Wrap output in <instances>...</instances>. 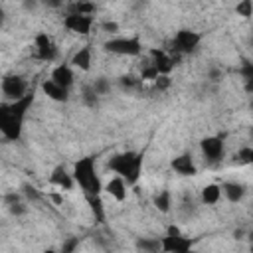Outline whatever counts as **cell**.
<instances>
[{
  "instance_id": "cell-1",
  "label": "cell",
  "mask_w": 253,
  "mask_h": 253,
  "mask_svg": "<svg viewBox=\"0 0 253 253\" xmlns=\"http://www.w3.org/2000/svg\"><path fill=\"white\" fill-rule=\"evenodd\" d=\"M34 103V93L30 91L26 97L10 103H0V134L6 140H18L22 136L24 119L28 109Z\"/></svg>"
},
{
  "instance_id": "cell-2",
  "label": "cell",
  "mask_w": 253,
  "mask_h": 253,
  "mask_svg": "<svg viewBox=\"0 0 253 253\" xmlns=\"http://www.w3.org/2000/svg\"><path fill=\"white\" fill-rule=\"evenodd\" d=\"M109 168L119 174V178H123L126 182V186H134L140 178V170H142V152H134V150H126L121 154H115L109 160Z\"/></svg>"
},
{
  "instance_id": "cell-3",
  "label": "cell",
  "mask_w": 253,
  "mask_h": 253,
  "mask_svg": "<svg viewBox=\"0 0 253 253\" xmlns=\"http://www.w3.org/2000/svg\"><path fill=\"white\" fill-rule=\"evenodd\" d=\"M73 182L79 184V188L85 192V196H101V180L97 176L95 170V158L93 156H85L79 158L73 166Z\"/></svg>"
},
{
  "instance_id": "cell-4",
  "label": "cell",
  "mask_w": 253,
  "mask_h": 253,
  "mask_svg": "<svg viewBox=\"0 0 253 253\" xmlns=\"http://www.w3.org/2000/svg\"><path fill=\"white\" fill-rule=\"evenodd\" d=\"M103 49L109 51V53H115V55H128V57H134L142 51V43H140V38L138 36H117V38H109L105 43H103Z\"/></svg>"
},
{
  "instance_id": "cell-5",
  "label": "cell",
  "mask_w": 253,
  "mask_h": 253,
  "mask_svg": "<svg viewBox=\"0 0 253 253\" xmlns=\"http://www.w3.org/2000/svg\"><path fill=\"white\" fill-rule=\"evenodd\" d=\"M202 42V34L194 32V30H180L174 34L172 38V47H170V53L174 55H188V53H194L198 49Z\"/></svg>"
},
{
  "instance_id": "cell-6",
  "label": "cell",
  "mask_w": 253,
  "mask_h": 253,
  "mask_svg": "<svg viewBox=\"0 0 253 253\" xmlns=\"http://www.w3.org/2000/svg\"><path fill=\"white\" fill-rule=\"evenodd\" d=\"M0 89L10 101H18V99H22V97H26L30 93L28 91V81L18 73L4 75L2 81H0Z\"/></svg>"
},
{
  "instance_id": "cell-7",
  "label": "cell",
  "mask_w": 253,
  "mask_h": 253,
  "mask_svg": "<svg viewBox=\"0 0 253 253\" xmlns=\"http://www.w3.org/2000/svg\"><path fill=\"white\" fill-rule=\"evenodd\" d=\"M160 247L164 253H186L192 249V239L184 237L176 225H170L166 237L160 239Z\"/></svg>"
},
{
  "instance_id": "cell-8",
  "label": "cell",
  "mask_w": 253,
  "mask_h": 253,
  "mask_svg": "<svg viewBox=\"0 0 253 253\" xmlns=\"http://www.w3.org/2000/svg\"><path fill=\"white\" fill-rule=\"evenodd\" d=\"M34 55H36L40 61H47V63H51V61L57 59L59 49H57L55 42L49 38L47 32H40V34L36 36V40H34Z\"/></svg>"
},
{
  "instance_id": "cell-9",
  "label": "cell",
  "mask_w": 253,
  "mask_h": 253,
  "mask_svg": "<svg viewBox=\"0 0 253 253\" xmlns=\"http://www.w3.org/2000/svg\"><path fill=\"white\" fill-rule=\"evenodd\" d=\"M200 148H202L204 160H206L208 164H217V162H221V158H223V154H225L223 136H206V138L200 142Z\"/></svg>"
},
{
  "instance_id": "cell-10",
  "label": "cell",
  "mask_w": 253,
  "mask_h": 253,
  "mask_svg": "<svg viewBox=\"0 0 253 253\" xmlns=\"http://www.w3.org/2000/svg\"><path fill=\"white\" fill-rule=\"evenodd\" d=\"M180 61V55H174L170 51H164V49H152L150 51V65L158 71V75H168L174 65H178Z\"/></svg>"
},
{
  "instance_id": "cell-11",
  "label": "cell",
  "mask_w": 253,
  "mask_h": 253,
  "mask_svg": "<svg viewBox=\"0 0 253 253\" xmlns=\"http://www.w3.org/2000/svg\"><path fill=\"white\" fill-rule=\"evenodd\" d=\"M95 20L93 16H79V14H65L63 18V26L69 30V32H75V34H81V36H87L93 28Z\"/></svg>"
},
{
  "instance_id": "cell-12",
  "label": "cell",
  "mask_w": 253,
  "mask_h": 253,
  "mask_svg": "<svg viewBox=\"0 0 253 253\" xmlns=\"http://www.w3.org/2000/svg\"><path fill=\"white\" fill-rule=\"evenodd\" d=\"M49 79H51L55 85L63 87V89H71V85H73V81H75V75H73L71 65H67V63H59V65L53 67Z\"/></svg>"
},
{
  "instance_id": "cell-13",
  "label": "cell",
  "mask_w": 253,
  "mask_h": 253,
  "mask_svg": "<svg viewBox=\"0 0 253 253\" xmlns=\"http://www.w3.org/2000/svg\"><path fill=\"white\" fill-rule=\"evenodd\" d=\"M172 168L178 172V174H182V176H194L196 172H198V168H196V162H194V158H192V154H180V156H176L174 160H172Z\"/></svg>"
},
{
  "instance_id": "cell-14",
  "label": "cell",
  "mask_w": 253,
  "mask_h": 253,
  "mask_svg": "<svg viewBox=\"0 0 253 253\" xmlns=\"http://www.w3.org/2000/svg\"><path fill=\"white\" fill-rule=\"evenodd\" d=\"M49 184L51 186H57L59 190H71L75 182H73V176L63 166H57V168H53V172L49 176Z\"/></svg>"
},
{
  "instance_id": "cell-15",
  "label": "cell",
  "mask_w": 253,
  "mask_h": 253,
  "mask_svg": "<svg viewBox=\"0 0 253 253\" xmlns=\"http://www.w3.org/2000/svg\"><path fill=\"white\" fill-rule=\"evenodd\" d=\"M91 61H93V51H91L89 45L79 47L73 53V57H71V65L77 67V69H81V71H89L91 69Z\"/></svg>"
},
{
  "instance_id": "cell-16",
  "label": "cell",
  "mask_w": 253,
  "mask_h": 253,
  "mask_svg": "<svg viewBox=\"0 0 253 253\" xmlns=\"http://www.w3.org/2000/svg\"><path fill=\"white\" fill-rule=\"evenodd\" d=\"M42 89H43V93H45V95H47L51 101L65 103V101L69 99V89H63V87L55 85L51 79H45V81L42 83Z\"/></svg>"
},
{
  "instance_id": "cell-17",
  "label": "cell",
  "mask_w": 253,
  "mask_h": 253,
  "mask_svg": "<svg viewBox=\"0 0 253 253\" xmlns=\"http://www.w3.org/2000/svg\"><path fill=\"white\" fill-rule=\"evenodd\" d=\"M105 192H107L111 198H115L117 202H123V200L126 198V182H125L123 178L115 176V178H111V180L105 184Z\"/></svg>"
},
{
  "instance_id": "cell-18",
  "label": "cell",
  "mask_w": 253,
  "mask_h": 253,
  "mask_svg": "<svg viewBox=\"0 0 253 253\" xmlns=\"http://www.w3.org/2000/svg\"><path fill=\"white\" fill-rule=\"evenodd\" d=\"M219 188H221V194H223L231 204L241 202L243 196H245V186L239 184V182H223Z\"/></svg>"
},
{
  "instance_id": "cell-19",
  "label": "cell",
  "mask_w": 253,
  "mask_h": 253,
  "mask_svg": "<svg viewBox=\"0 0 253 253\" xmlns=\"http://www.w3.org/2000/svg\"><path fill=\"white\" fill-rule=\"evenodd\" d=\"M200 198H202V204H206V206H215V204L219 202V198H221V188H219V184H208V186H204L202 192H200Z\"/></svg>"
},
{
  "instance_id": "cell-20",
  "label": "cell",
  "mask_w": 253,
  "mask_h": 253,
  "mask_svg": "<svg viewBox=\"0 0 253 253\" xmlns=\"http://www.w3.org/2000/svg\"><path fill=\"white\" fill-rule=\"evenodd\" d=\"M136 249L140 253H160V239L158 237H138L136 239Z\"/></svg>"
},
{
  "instance_id": "cell-21",
  "label": "cell",
  "mask_w": 253,
  "mask_h": 253,
  "mask_svg": "<svg viewBox=\"0 0 253 253\" xmlns=\"http://www.w3.org/2000/svg\"><path fill=\"white\" fill-rule=\"evenodd\" d=\"M152 204H154V208H156L158 211L168 213V211L172 210V194H170L168 190H160V192L152 198Z\"/></svg>"
},
{
  "instance_id": "cell-22",
  "label": "cell",
  "mask_w": 253,
  "mask_h": 253,
  "mask_svg": "<svg viewBox=\"0 0 253 253\" xmlns=\"http://www.w3.org/2000/svg\"><path fill=\"white\" fill-rule=\"evenodd\" d=\"M97 6L93 2H73L67 6V14H79V16H93Z\"/></svg>"
},
{
  "instance_id": "cell-23",
  "label": "cell",
  "mask_w": 253,
  "mask_h": 253,
  "mask_svg": "<svg viewBox=\"0 0 253 253\" xmlns=\"http://www.w3.org/2000/svg\"><path fill=\"white\" fill-rule=\"evenodd\" d=\"M81 101H83L89 109H95V107L99 105V95L93 91L91 83H89V85H83V89H81Z\"/></svg>"
},
{
  "instance_id": "cell-24",
  "label": "cell",
  "mask_w": 253,
  "mask_h": 253,
  "mask_svg": "<svg viewBox=\"0 0 253 253\" xmlns=\"http://www.w3.org/2000/svg\"><path fill=\"white\" fill-rule=\"evenodd\" d=\"M87 202H89V206H91V210H93L97 221H103V219H105V211H103V202H101V198H99V196H87Z\"/></svg>"
},
{
  "instance_id": "cell-25",
  "label": "cell",
  "mask_w": 253,
  "mask_h": 253,
  "mask_svg": "<svg viewBox=\"0 0 253 253\" xmlns=\"http://www.w3.org/2000/svg\"><path fill=\"white\" fill-rule=\"evenodd\" d=\"M91 87H93V91H95L99 97H103V95H107V93L111 91V81H109L107 77H97V79L91 83Z\"/></svg>"
},
{
  "instance_id": "cell-26",
  "label": "cell",
  "mask_w": 253,
  "mask_h": 253,
  "mask_svg": "<svg viewBox=\"0 0 253 253\" xmlns=\"http://www.w3.org/2000/svg\"><path fill=\"white\" fill-rule=\"evenodd\" d=\"M119 85L126 91H132V89H138L140 87V79L138 77H132V75H123L119 77Z\"/></svg>"
},
{
  "instance_id": "cell-27",
  "label": "cell",
  "mask_w": 253,
  "mask_h": 253,
  "mask_svg": "<svg viewBox=\"0 0 253 253\" xmlns=\"http://www.w3.org/2000/svg\"><path fill=\"white\" fill-rule=\"evenodd\" d=\"M237 162L239 164H251L253 162V148L251 146H243L237 150Z\"/></svg>"
},
{
  "instance_id": "cell-28",
  "label": "cell",
  "mask_w": 253,
  "mask_h": 253,
  "mask_svg": "<svg viewBox=\"0 0 253 253\" xmlns=\"http://www.w3.org/2000/svg\"><path fill=\"white\" fill-rule=\"evenodd\" d=\"M156 77H158V71L150 65V61H148V63H144L142 73H140V77H138V79H140V81H146V79H148V81H154Z\"/></svg>"
},
{
  "instance_id": "cell-29",
  "label": "cell",
  "mask_w": 253,
  "mask_h": 253,
  "mask_svg": "<svg viewBox=\"0 0 253 253\" xmlns=\"http://www.w3.org/2000/svg\"><path fill=\"white\" fill-rule=\"evenodd\" d=\"M22 202H24V198H22V194H18V192H8V194L4 196V204H6L8 210L14 208V206H18V204H22Z\"/></svg>"
},
{
  "instance_id": "cell-30",
  "label": "cell",
  "mask_w": 253,
  "mask_h": 253,
  "mask_svg": "<svg viewBox=\"0 0 253 253\" xmlns=\"http://www.w3.org/2000/svg\"><path fill=\"white\" fill-rule=\"evenodd\" d=\"M79 247V237H67L61 245V253H73Z\"/></svg>"
},
{
  "instance_id": "cell-31",
  "label": "cell",
  "mask_w": 253,
  "mask_h": 253,
  "mask_svg": "<svg viewBox=\"0 0 253 253\" xmlns=\"http://www.w3.org/2000/svg\"><path fill=\"white\" fill-rule=\"evenodd\" d=\"M237 14L239 16H245V18H249L251 16V10H253V4H251V0H243V2H239L237 4Z\"/></svg>"
},
{
  "instance_id": "cell-32",
  "label": "cell",
  "mask_w": 253,
  "mask_h": 253,
  "mask_svg": "<svg viewBox=\"0 0 253 253\" xmlns=\"http://www.w3.org/2000/svg\"><path fill=\"white\" fill-rule=\"evenodd\" d=\"M170 83H172V81H170L168 75H158V77L154 79V89H156V91H166V89L170 87Z\"/></svg>"
},
{
  "instance_id": "cell-33",
  "label": "cell",
  "mask_w": 253,
  "mask_h": 253,
  "mask_svg": "<svg viewBox=\"0 0 253 253\" xmlns=\"http://www.w3.org/2000/svg\"><path fill=\"white\" fill-rule=\"evenodd\" d=\"M22 194H24V196H26L28 200H34V202L42 198V196H40V192H38V190H36L34 186H28V184L24 186V192H22Z\"/></svg>"
},
{
  "instance_id": "cell-34",
  "label": "cell",
  "mask_w": 253,
  "mask_h": 253,
  "mask_svg": "<svg viewBox=\"0 0 253 253\" xmlns=\"http://www.w3.org/2000/svg\"><path fill=\"white\" fill-rule=\"evenodd\" d=\"M101 30L107 32V34H117V32H119V24L113 22V20H107V22L101 24Z\"/></svg>"
},
{
  "instance_id": "cell-35",
  "label": "cell",
  "mask_w": 253,
  "mask_h": 253,
  "mask_svg": "<svg viewBox=\"0 0 253 253\" xmlns=\"http://www.w3.org/2000/svg\"><path fill=\"white\" fill-rule=\"evenodd\" d=\"M26 210H28V206H26V202H22V204L10 208V213H14V215H22V213H26Z\"/></svg>"
},
{
  "instance_id": "cell-36",
  "label": "cell",
  "mask_w": 253,
  "mask_h": 253,
  "mask_svg": "<svg viewBox=\"0 0 253 253\" xmlns=\"http://www.w3.org/2000/svg\"><path fill=\"white\" fill-rule=\"evenodd\" d=\"M210 77H211V81H217V79L221 77V73H219L217 69H211V71H210Z\"/></svg>"
},
{
  "instance_id": "cell-37",
  "label": "cell",
  "mask_w": 253,
  "mask_h": 253,
  "mask_svg": "<svg viewBox=\"0 0 253 253\" xmlns=\"http://www.w3.org/2000/svg\"><path fill=\"white\" fill-rule=\"evenodd\" d=\"M4 24H6V10L0 6V28H2Z\"/></svg>"
},
{
  "instance_id": "cell-38",
  "label": "cell",
  "mask_w": 253,
  "mask_h": 253,
  "mask_svg": "<svg viewBox=\"0 0 253 253\" xmlns=\"http://www.w3.org/2000/svg\"><path fill=\"white\" fill-rule=\"evenodd\" d=\"M51 200H53L55 204H61V202H63V198H61V196H57V194H51Z\"/></svg>"
},
{
  "instance_id": "cell-39",
  "label": "cell",
  "mask_w": 253,
  "mask_h": 253,
  "mask_svg": "<svg viewBox=\"0 0 253 253\" xmlns=\"http://www.w3.org/2000/svg\"><path fill=\"white\" fill-rule=\"evenodd\" d=\"M43 253H55V251H53V249H45Z\"/></svg>"
},
{
  "instance_id": "cell-40",
  "label": "cell",
  "mask_w": 253,
  "mask_h": 253,
  "mask_svg": "<svg viewBox=\"0 0 253 253\" xmlns=\"http://www.w3.org/2000/svg\"><path fill=\"white\" fill-rule=\"evenodd\" d=\"M186 253H198V251H194V249H188V251H186Z\"/></svg>"
}]
</instances>
